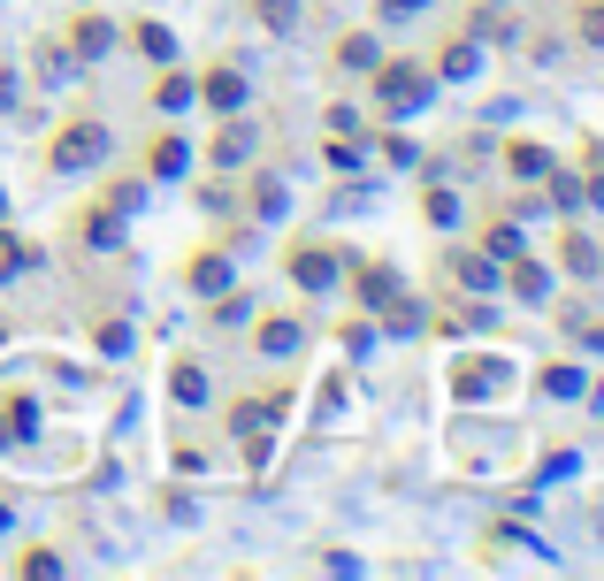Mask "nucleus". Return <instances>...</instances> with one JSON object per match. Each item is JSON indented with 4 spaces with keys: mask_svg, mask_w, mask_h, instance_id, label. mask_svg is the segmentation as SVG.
I'll list each match as a JSON object with an SVG mask.
<instances>
[{
    "mask_svg": "<svg viewBox=\"0 0 604 581\" xmlns=\"http://www.w3.org/2000/svg\"><path fill=\"white\" fill-rule=\"evenodd\" d=\"M191 284H199V290H222V284H230V261H222V253H207V261L191 268Z\"/></svg>",
    "mask_w": 604,
    "mask_h": 581,
    "instance_id": "6",
    "label": "nucleus"
},
{
    "mask_svg": "<svg viewBox=\"0 0 604 581\" xmlns=\"http://www.w3.org/2000/svg\"><path fill=\"white\" fill-rule=\"evenodd\" d=\"M292 268H299V284H306V290H329V284H337V261H329V253H299Z\"/></svg>",
    "mask_w": 604,
    "mask_h": 581,
    "instance_id": "4",
    "label": "nucleus"
},
{
    "mask_svg": "<svg viewBox=\"0 0 604 581\" xmlns=\"http://www.w3.org/2000/svg\"><path fill=\"white\" fill-rule=\"evenodd\" d=\"M23 261H31V253H23V245H15V238H0V276H15V268H23Z\"/></svg>",
    "mask_w": 604,
    "mask_h": 581,
    "instance_id": "15",
    "label": "nucleus"
},
{
    "mask_svg": "<svg viewBox=\"0 0 604 581\" xmlns=\"http://www.w3.org/2000/svg\"><path fill=\"white\" fill-rule=\"evenodd\" d=\"M261 344H268V352H299V329H292V321H268Z\"/></svg>",
    "mask_w": 604,
    "mask_h": 581,
    "instance_id": "12",
    "label": "nucleus"
},
{
    "mask_svg": "<svg viewBox=\"0 0 604 581\" xmlns=\"http://www.w3.org/2000/svg\"><path fill=\"white\" fill-rule=\"evenodd\" d=\"M245 153H253V131H222V139H215V161H222V168L245 161Z\"/></svg>",
    "mask_w": 604,
    "mask_h": 581,
    "instance_id": "7",
    "label": "nucleus"
},
{
    "mask_svg": "<svg viewBox=\"0 0 604 581\" xmlns=\"http://www.w3.org/2000/svg\"><path fill=\"white\" fill-rule=\"evenodd\" d=\"M406 8H421V0H391V15H406Z\"/></svg>",
    "mask_w": 604,
    "mask_h": 581,
    "instance_id": "16",
    "label": "nucleus"
},
{
    "mask_svg": "<svg viewBox=\"0 0 604 581\" xmlns=\"http://www.w3.org/2000/svg\"><path fill=\"white\" fill-rule=\"evenodd\" d=\"M77 46H92V54H100V46H116V23H100V15H92V23H77Z\"/></svg>",
    "mask_w": 604,
    "mask_h": 581,
    "instance_id": "10",
    "label": "nucleus"
},
{
    "mask_svg": "<svg viewBox=\"0 0 604 581\" xmlns=\"http://www.w3.org/2000/svg\"><path fill=\"white\" fill-rule=\"evenodd\" d=\"M383 100H391V108H421V100H429V77H421V69H391V77H383Z\"/></svg>",
    "mask_w": 604,
    "mask_h": 581,
    "instance_id": "2",
    "label": "nucleus"
},
{
    "mask_svg": "<svg viewBox=\"0 0 604 581\" xmlns=\"http://www.w3.org/2000/svg\"><path fill=\"white\" fill-rule=\"evenodd\" d=\"M0 436H8V443L31 436V398H8V406H0Z\"/></svg>",
    "mask_w": 604,
    "mask_h": 581,
    "instance_id": "5",
    "label": "nucleus"
},
{
    "mask_svg": "<svg viewBox=\"0 0 604 581\" xmlns=\"http://www.w3.org/2000/svg\"><path fill=\"white\" fill-rule=\"evenodd\" d=\"M153 168H161V176H176V168H184V145H176V139L153 145Z\"/></svg>",
    "mask_w": 604,
    "mask_h": 581,
    "instance_id": "14",
    "label": "nucleus"
},
{
    "mask_svg": "<svg viewBox=\"0 0 604 581\" xmlns=\"http://www.w3.org/2000/svg\"><path fill=\"white\" fill-rule=\"evenodd\" d=\"M513 168H520V176H551V153H536V145H513Z\"/></svg>",
    "mask_w": 604,
    "mask_h": 581,
    "instance_id": "11",
    "label": "nucleus"
},
{
    "mask_svg": "<svg viewBox=\"0 0 604 581\" xmlns=\"http://www.w3.org/2000/svg\"><path fill=\"white\" fill-rule=\"evenodd\" d=\"M139 46H146L153 62H168V54H176V39H168V31H161V23H139Z\"/></svg>",
    "mask_w": 604,
    "mask_h": 581,
    "instance_id": "9",
    "label": "nucleus"
},
{
    "mask_svg": "<svg viewBox=\"0 0 604 581\" xmlns=\"http://www.w3.org/2000/svg\"><path fill=\"white\" fill-rule=\"evenodd\" d=\"M100 153H108V131H100V123H77L69 139H62L54 153H46V161H54V168L69 176V168H85V161H100Z\"/></svg>",
    "mask_w": 604,
    "mask_h": 581,
    "instance_id": "1",
    "label": "nucleus"
},
{
    "mask_svg": "<svg viewBox=\"0 0 604 581\" xmlns=\"http://www.w3.org/2000/svg\"><path fill=\"white\" fill-rule=\"evenodd\" d=\"M337 62H344V69H375V39H344Z\"/></svg>",
    "mask_w": 604,
    "mask_h": 581,
    "instance_id": "8",
    "label": "nucleus"
},
{
    "mask_svg": "<svg viewBox=\"0 0 604 581\" xmlns=\"http://www.w3.org/2000/svg\"><path fill=\"white\" fill-rule=\"evenodd\" d=\"M176 398H207V375L199 368H176Z\"/></svg>",
    "mask_w": 604,
    "mask_h": 581,
    "instance_id": "13",
    "label": "nucleus"
},
{
    "mask_svg": "<svg viewBox=\"0 0 604 581\" xmlns=\"http://www.w3.org/2000/svg\"><path fill=\"white\" fill-rule=\"evenodd\" d=\"M207 100H215V108L230 116V108L245 100V77H238V69H215V77H207Z\"/></svg>",
    "mask_w": 604,
    "mask_h": 581,
    "instance_id": "3",
    "label": "nucleus"
}]
</instances>
